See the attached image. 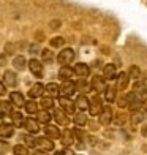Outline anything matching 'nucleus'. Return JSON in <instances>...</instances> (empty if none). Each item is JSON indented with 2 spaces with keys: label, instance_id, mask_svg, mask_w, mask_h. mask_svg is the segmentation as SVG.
Wrapping results in <instances>:
<instances>
[{
  "label": "nucleus",
  "instance_id": "nucleus-1",
  "mask_svg": "<svg viewBox=\"0 0 147 155\" xmlns=\"http://www.w3.org/2000/svg\"><path fill=\"white\" fill-rule=\"evenodd\" d=\"M74 60V51L71 48H65L64 51H60L57 55V62L60 65H70Z\"/></svg>",
  "mask_w": 147,
  "mask_h": 155
},
{
  "label": "nucleus",
  "instance_id": "nucleus-2",
  "mask_svg": "<svg viewBox=\"0 0 147 155\" xmlns=\"http://www.w3.org/2000/svg\"><path fill=\"white\" fill-rule=\"evenodd\" d=\"M90 87H92V90H95L96 94L106 92L108 84H106V79H104V76H95V78H92V84H90Z\"/></svg>",
  "mask_w": 147,
  "mask_h": 155
},
{
  "label": "nucleus",
  "instance_id": "nucleus-3",
  "mask_svg": "<svg viewBox=\"0 0 147 155\" xmlns=\"http://www.w3.org/2000/svg\"><path fill=\"white\" fill-rule=\"evenodd\" d=\"M103 100L98 95H95L92 100H90V106H89V112L92 116H100L101 111H103Z\"/></svg>",
  "mask_w": 147,
  "mask_h": 155
},
{
  "label": "nucleus",
  "instance_id": "nucleus-4",
  "mask_svg": "<svg viewBox=\"0 0 147 155\" xmlns=\"http://www.w3.org/2000/svg\"><path fill=\"white\" fill-rule=\"evenodd\" d=\"M76 84L71 82V81H65V82H62V86H60V97H67L70 98L74 92H76Z\"/></svg>",
  "mask_w": 147,
  "mask_h": 155
},
{
  "label": "nucleus",
  "instance_id": "nucleus-5",
  "mask_svg": "<svg viewBox=\"0 0 147 155\" xmlns=\"http://www.w3.org/2000/svg\"><path fill=\"white\" fill-rule=\"evenodd\" d=\"M54 119H55V122H57L59 125H64V127H67V125L70 124V116H68V112L64 111L62 108H59V109L54 111Z\"/></svg>",
  "mask_w": 147,
  "mask_h": 155
},
{
  "label": "nucleus",
  "instance_id": "nucleus-6",
  "mask_svg": "<svg viewBox=\"0 0 147 155\" xmlns=\"http://www.w3.org/2000/svg\"><path fill=\"white\" fill-rule=\"evenodd\" d=\"M98 120H100L101 125H109V124H111V120H113V109H111L109 104L103 108L101 114L98 116Z\"/></svg>",
  "mask_w": 147,
  "mask_h": 155
},
{
  "label": "nucleus",
  "instance_id": "nucleus-7",
  "mask_svg": "<svg viewBox=\"0 0 147 155\" xmlns=\"http://www.w3.org/2000/svg\"><path fill=\"white\" fill-rule=\"evenodd\" d=\"M145 116H147V109H145V108H139V109H136V111H133V112H131V125L136 127L139 122L144 120Z\"/></svg>",
  "mask_w": 147,
  "mask_h": 155
},
{
  "label": "nucleus",
  "instance_id": "nucleus-8",
  "mask_svg": "<svg viewBox=\"0 0 147 155\" xmlns=\"http://www.w3.org/2000/svg\"><path fill=\"white\" fill-rule=\"evenodd\" d=\"M73 74H76V73H74V68L68 67V65H62L60 70H59V78H60L64 82H65V81H71Z\"/></svg>",
  "mask_w": 147,
  "mask_h": 155
},
{
  "label": "nucleus",
  "instance_id": "nucleus-9",
  "mask_svg": "<svg viewBox=\"0 0 147 155\" xmlns=\"http://www.w3.org/2000/svg\"><path fill=\"white\" fill-rule=\"evenodd\" d=\"M37 147L40 150H46V152H49V150H52L54 149V143L51 141V138H47V136H44V138H38L37 139Z\"/></svg>",
  "mask_w": 147,
  "mask_h": 155
},
{
  "label": "nucleus",
  "instance_id": "nucleus-10",
  "mask_svg": "<svg viewBox=\"0 0 147 155\" xmlns=\"http://www.w3.org/2000/svg\"><path fill=\"white\" fill-rule=\"evenodd\" d=\"M103 76L106 81H113V79H117V70H116V65H113V63H108L106 67L103 68Z\"/></svg>",
  "mask_w": 147,
  "mask_h": 155
},
{
  "label": "nucleus",
  "instance_id": "nucleus-11",
  "mask_svg": "<svg viewBox=\"0 0 147 155\" xmlns=\"http://www.w3.org/2000/svg\"><path fill=\"white\" fill-rule=\"evenodd\" d=\"M29 68H30V71L33 76H37V78H41L43 76V65H41V62L37 60V59H32L29 62Z\"/></svg>",
  "mask_w": 147,
  "mask_h": 155
},
{
  "label": "nucleus",
  "instance_id": "nucleus-12",
  "mask_svg": "<svg viewBox=\"0 0 147 155\" xmlns=\"http://www.w3.org/2000/svg\"><path fill=\"white\" fill-rule=\"evenodd\" d=\"M59 103H60V108L64 109V111H67L68 114H74V109H76V103H73L71 100H68L67 97H60Z\"/></svg>",
  "mask_w": 147,
  "mask_h": 155
},
{
  "label": "nucleus",
  "instance_id": "nucleus-13",
  "mask_svg": "<svg viewBox=\"0 0 147 155\" xmlns=\"http://www.w3.org/2000/svg\"><path fill=\"white\" fill-rule=\"evenodd\" d=\"M44 90H46V87L43 86V84L37 82V84H33V86L30 87V90H29V97L32 98V100H35V98H38V97H43Z\"/></svg>",
  "mask_w": 147,
  "mask_h": 155
},
{
  "label": "nucleus",
  "instance_id": "nucleus-14",
  "mask_svg": "<svg viewBox=\"0 0 147 155\" xmlns=\"http://www.w3.org/2000/svg\"><path fill=\"white\" fill-rule=\"evenodd\" d=\"M133 100H135V92H130V94H125V95H122L120 98H119L117 104H119V108H130Z\"/></svg>",
  "mask_w": 147,
  "mask_h": 155
},
{
  "label": "nucleus",
  "instance_id": "nucleus-15",
  "mask_svg": "<svg viewBox=\"0 0 147 155\" xmlns=\"http://www.w3.org/2000/svg\"><path fill=\"white\" fill-rule=\"evenodd\" d=\"M76 108H78L79 111H87L89 109V106H90V100L84 95V94H81L78 98H76Z\"/></svg>",
  "mask_w": 147,
  "mask_h": 155
},
{
  "label": "nucleus",
  "instance_id": "nucleus-16",
  "mask_svg": "<svg viewBox=\"0 0 147 155\" xmlns=\"http://www.w3.org/2000/svg\"><path fill=\"white\" fill-rule=\"evenodd\" d=\"M128 79H130L128 73L122 71L120 74H119V76H117V84H116L117 90H125V89H127V86H128Z\"/></svg>",
  "mask_w": 147,
  "mask_h": 155
},
{
  "label": "nucleus",
  "instance_id": "nucleus-17",
  "mask_svg": "<svg viewBox=\"0 0 147 155\" xmlns=\"http://www.w3.org/2000/svg\"><path fill=\"white\" fill-rule=\"evenodd\" d=\"M13 133H15V125L2 122V128H0V136H2V139H6V138L13 136Z\"/></svg>",
  "mask_w": 147,
  "mask_h": 155
},
{
  "label": "nucleus",
  "instance_id": "nucleus-18",
  "mask_svg": "<svg viewBox=\"0 0 147 155\" xmlns=\"http://www.w3.org/2000/svg\"><path fill=\"white\" fill-rule=\"evenodd\" d=\"M44 136L51 138V139L60 138V136H62V131H60L55 125H46V127H44Z\"/></svg>",
  "mask_w": 147,
  "mask_h": 155
},
{
  "label": "nucleus",
  "instance_id": "nucleus-19",
  "mask_svg": "<svg viewBox=\"0 0 147 155\" xmlns=\"http://www.w3.org/2000/svg\"><path fill=\"white\" fill-rule=\"evenodd\" d=\"M74 73H76V76L86 79V78L90 74V68H89V65H86V63H78V65L74 67Z\"/></svg>",
  "mask_w": 147,
  "mask_h": 155
},
{
  "label": "nucleus",
  "instance_id": "nucleus-20",
  "mask_svg": "<svg viewBox=\"0 0 147 155\" xmlns=\"http://www.w3.org/2000/svg\"><path fill=\"white\" fill-rule=\"evenodd\" d=\"M24 128H25L27 131H29V133H38V130H40L38 120H33L32 117L25 119V122H24Z\"/></svg>",
  "mask_w": 147,
  "mask_h": 155
},
{
  "label": "nucleus",
  "instance_id": "nucleus-21",
  "mask_svg": "<svg viewBox=\"0 0 147 155\" xmlns=\"http://www.w3.org/2000/svg\"><path fill=\"white\" fill-rule=\"evenodd\" d=\"M60 139H62V144H64V146H71V144L74 143V133H73V130L62 131Z\"/></svg>",
  "mask_w": 147,
  "mask_h": 155
},
{
  "label": "nucleus",
  "instance_id": "nucleus-22",
  "mask_svg": "<svg viewBox=\"0 0 147 155\" xmlns=\"http://www.w3.org/2000/svg\"><path fill=\"white\" fill-rule=\"evenodd\" d=\"M10 100L13 104H16V106H25V101H24V97L21 92H11L10 94Z\"/></svg>",
  "mask_w": 147,
  "mask_h": 155
},
{
  "label": "nucleus",
  "instance_id": "nucleus-23",
  "mask_svg": "<svg viewBox=\"0 0 147 155\" xmlns=\"http://www.w3.org/2000/svg\"><path fill=\"white\" fill-rule=\"evenodd\" d=\"M5 84H8V87H15L18 84V79H16V74L13 71H5L3 74V79H2Z\"/></svg>",
  "mask_w": 147,
  "mask_h": 155
},
{
  "label": "nucleus",
  "instance_id": "nucleus-24",
  "mask_svg": "<svg viewBox=\"0 0 147 155\" xmlns=\"http://www.w3.org/2000/svg\"><path fill=\"white\" fill-rule=\"evenodd\" d=\"M46 94L49 97H59L60 95V87L55 82H49L46 86Z\"/></svg>",
  "mask_w": 147,
  "mask_h": 155
},
{
  "label": "nucleus",
  "instance_id": "nucleus-25",
  "mask_svg": "<svg viewBox=\"0 0 147 155\" xmlns=\"http://www.w3.org/2000/svg\"><path fill=\"white\" fill-rule=\"evenodd\" d=\"M54 106V100H52V97H41V100H40V108L41 109H44V111H47V109H51Z\"/></svg>",
  "mask_w": 147,
  "mask_h": 155
},
{
  "label": "nucleus",
  "instance_id": "nucleus-26",
  "mask_svg": "<svg viewBox=\"0 0 147 155\" xmlns=\"http://www.w3.org/2000/svg\"><path fill=\"white\" fill-rule=\"evenodd\" d=\"M38 106H40V103H35V100H32V98L29 101H25V111L29 112V114H37Z\"/></svg>",
  "mask_w": 147,
  "mask_h": 155
},
{
  "label": "nucleus",
  "instance_id": "nucleus-27",
  "mask_svg": "<svg viewBox=\"0 0 147 155\" xmlns=\"http://www.w3.org/2000/svg\"><path fill=\"white\" fill-rule=\"evenodd\" d=\"M116 92H117V87H108L106 92H104V98H106L108 103H114L116 101Z\"/></svg>",
  "mask_w": 147,
  "mask_h": 155
},
{
  "label": "nucleus",
  "instance_id": "nucleus-28",
  "mask_svg": "<svg viewBox=\"0 0 147 155\" xmlns=\"http://www.w3.org/2000/svg\"><path fill=\"white\" fill-rule=\"evenodd\" d=\"M37 116H38V119H37V120H38V122H41V124H44V125H47L49 122H51V119H52V116L49 114L47 111H44V109L41 111V112H38Z\"/></svg>",
  "mask_w": 147,
  "mask_h": 155
},
{
  "label": "nucleus",
  "instance_id": "nucleus-29",
  "mask_svg": "<svg viewBox=\"0 0 147 155\" xmlns=\"http://www.w3.org/2000/svg\"><path fill=\"white\" fill-rule=\"evenodd\" d=\"M73 120H74L76 125H81L82 127V125L87 124V117H86V114H84V111H79V112H76V114H74Z\"/></svg>",
  "mask_w": 147,
  "mask_h": 155
},
{
  "label": "nucleus",
  "instance_id": "nucleus-30",
  "mask_svg": "<svg viewBox=\"0 0 147 155\" xmlns=\"http://www.w3.org/2000/svg\"><path fill=\"white\" fill-rule=\"evenodd\" d=\"M25 59L22 57V55H18V57H15V60H13V65H15V68L16 70H21V71H22V70H25Z\"/></svg>",
  "mask_w": 147,
  "mask_h": 155
},
{
  "label": "nucleus",
  "instance_id": "nucleus-31",
  "mask_svg": "<svg viewBox=\"0 0 147 155\" xmlns=\"http://www.w3.org/2000/svg\"><path fill=\"white\" fill-rule=\"evenodd\" d=\"M11 119H13V125L15 127H21V125H24V117H22V114H21V112H13L11 114Z\"/></svg>",
  "mask_w": 147,
  "mask_h": 155
},
{
  "label": "nucleus",
  "instance_id": "nucleus-32",
  "mask_svg": "<svg viewBox=\"0 0 147 155\" xmlns=\"http://www.w3.org/2000/svg\"><path fill=\"white\" fill-rule=\"evenodd\" d=\"M128 76H130V79H133V81L141 79V70H139L136 65H133L130 68V71H128Z\"/></svg>",
  "mask_w": 147,
  "mask_h": 155
},
{
  "label": "nucleus",
  "instance_id": "nucleus-33",
  "mask_svg": "<svg viewBox=\"0 0 147 155\" xmlns=\"http://www.w3.org/2000/svg\"><path fill=\"white\" fill-rule=\"evenodd\" d=\"M13 152H15V155H29V147L24 144H16L13 147Z\"/></svg>",
  "mask_w": 147,
  "mask_h": 155
},
{
  "label": "nucleus",
  "instance_id": "nucleus-34",
  "mask_svg": "<svg viewBox=\"0 0 147 155\" xmlns=\"http://www.w3.org/2000/svg\"><path fill=\"white\" fill-rule=\"evenodd\" d=\"M76 89H78L79 92H82V94L89 92V86H87V82L84 81V78H79V81L76 82Z\"/></svg>",
  "mask_w": 147,
  "mask_h": 155
},
{
  "label": "nucleus",
  "instance_id": "nucleus-35",
  "mask_svg": "<svg viewBox=\"0 0 147 155\" xmlns=\"http://www.w3.org/2000/svg\"><path fill=\"white\" fill-rule=\"evenodd\" d=\"M41 57H43V62H52V59H54V54H52V51L51 49H43L41 51Z\"/></svg>",
  "mask_w": 147,
  "mask_h": 155
},
{
  "label": "nucleus",
  "instance_id": "nucleus-36",
  "mask_svg": "<svg viewBox=\"0 0 147 155\" xmlns=\"http://www.w3.org/2000/svg\"><path fill=\"white\" fill-rule=\"evenodd\" d=\"M65 45V40L62 38V37H54L52 40H51V46L52 48H62Z\"/></svg>",
  "mask_w": 147,
  "mask_h": 155
},
{
  "label": "nucleus",
  "instance_id": "nucleus-37",
  "mask_svg": "<svg viewBox=\"0 0 147 155\" xmlns=\"http://www.w3.org/2000/svg\"><path fill=\"white\" fill-rule=\"evenodd\" d=\"M0 106H2V119H3L6 114H13V112H11V108H10V104L6 103V101H2V103H0Z\"/></svg>",
  "mask_w": 147,
  "mask_h": 155
},
{
  "label": "nucleus",
  "instance_id": "nucleus-38",
  "mask_svg": "<svg viewBox=\"0 0 147 155\" xmlns=\"http://www.w3.org/2000/svg\"><path fill=\"white\" fill-rule=\"evenodd\" d=\"M73 133H74V138L78 139V141H82L84 139V133L79 128H73Z\"/></svg>",
  "mask_w": 147,
  "mask_h": 155
},
{
  "label": "nucleus",
  "instance_id": "nucleus-39",
  "mask_svg": "<svg viewBox=\"0 0 147 155\" xmlns=\"http://www.w3.org/2000/svg\"><path fill=\"white\" fill-rule=\"evenodd\" d=\"M0 94H2V95H5L6 94V84L2 81V86H0Z\"/></svg>",
  "mask_w": 147,
  "mask_h": 155
},
{
  "label": "nucleus",
  "instance_id": "nucleus-40",
  "mask_svg": "<svg viewBox=\"0 0 147 155\" xmlns=\"http://www.w3.org/2000/svg\"><path fill=\"white\" fill-rule=\"evenodd\" d=\"M141 135H142L144 138H147V124H144V125H142V128H141Z\"/></svg>",
  "mask_w": 147,
  "mask_h": 155
},
{
  "label": "nucleus",
  "instance_id": "nucleus-41",
  "mask_svg": "<svg viewBox=\"0 0 147 155\" xmlns=\"http://www.w3.org/2000/svg\"><path fill=\"white\" fill-rule=\"evenodd\" d=\"M38 49H40V48H38V45H32V46H30V52H32V54H37Z\"/></svg>",
  "mask_w": 147,
  "mask_h": 155
},
{
  "label": "nucleus",
  "instance_id": "nucleus-42",
  "mask_svg": "<svg viewBox=\"0 0 147 155\" xmlns=\"http://www.w3.org/2000/svg\"><path fill=\"white\" fill-rule=\"evenodd\" d=\"M54 155H65V150H59V152H55Z\"/></svg>",
  "mask_w": 147,
  "mask_h": 155
},
{
  "label": "nucleus",
  "instance_id": "nucleus-43",
  "mask_svg": "<svg viewBox=\"0 0 147 155\" xmlns=\"http://www.w3.org/2000/svg\"><path fill=\"white\" fill-rule=\"evenodd\" d=\"M65 155H74L73 150H65Z\"/></svg>",
  "mask_w": 147,
  "mask_h": 155
},
{
  "label": "nucleus",
  "instance_id": "nucleus-44",
  "mask_svg": "<svg viewBox=\"0 0 147 155\" xmlns=\"http://www.w3.org/2000/svg\"><path fill=\"white\" fill-rule=\"evenodd\" d=\"M2 155H5V153H2Z\"/></svg>",
  "mask_w": 147,
  "mask_h": 155
}]
</instances>
